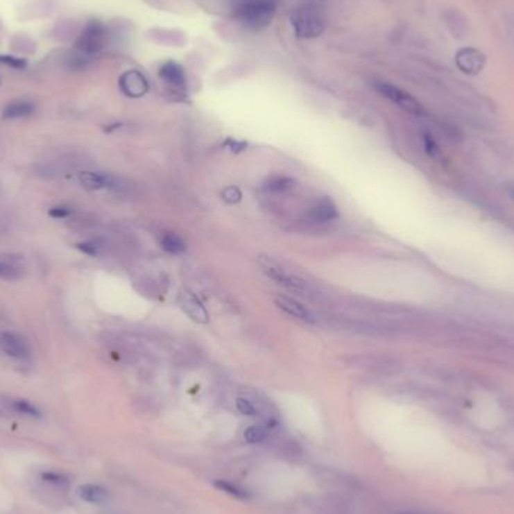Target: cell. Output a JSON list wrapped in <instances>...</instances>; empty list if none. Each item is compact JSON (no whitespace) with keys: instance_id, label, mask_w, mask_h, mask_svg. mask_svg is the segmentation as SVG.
Listing matches in <instances>:
<instances>
[{"instance_id":"e0dca14e","label":"cell","mask_w":514,"mask_h":514,"mask_svg":"<svg viewBox=\"0 0 514 514\" xmlns=\"http://www.w3.org/2000/svg\"><path fill=\"white\" fill-rule=\"evenodd\" d=\"M161 247L164 251L170 252V255H184L187 250L184 239L180 238L179 234L171 233V232H166L164 234H162Z\"/></svg>"},{"instance_id":"9a60e30c","label":"cell","mask_w":514,"mask_h":514,"mask_svg":"<svg viewBox=\"0 0 514 514\" xmlns=\"http://www.w3.org/2000/svg\"><path fill=\"white\" fill-rule=\"evenodd\" d=\"M22 262L23 259L17 256L0 257V277L6 280H17L22 277Z\"/></svg>"},{"instance_id":"2e32d148","label":"cell","mask_w":514,"mask_h":514,"mask_svg":"<svg viewBox=\"0 0 514 514\" xmlns=\"http://www.w3.org/2000/svg\"><path fill=\"white\" fill-rule=\"evenodd\" d=\"M35 112V105L31 101H14L8 104L3 110L5 119H18V117H27Z\"/></svg>"},{"instance_id":"44dd1931","label":"cell","mask_w":514,"mask_h":514,"mask_svg":"<svg viewBox=\"0 0 514 514\" xmlns=\"http://www.w3.org/2000/svg\"><path fill=\"white\" fill-rule=\"evenodd\" d=\"M266 438V430L260 426H250L243 431V439H246L248 444H260L264 442Z\"/></svg>"},{"instance_id":"4316f807","label":"cell","mask_w":514,"mask_h":514,"mask_svg":"<svg viewBox=\"0 0 514 514\" xmlns=\"http://www.w3.org/2000/svg\"><path fill=\"white\" fill-rule=\"evenodd\" d=\"M49 214L53 219H65V216L72 214V209L68 206H54L49 211Z\"/></svg>"},{"instance_id":"83f0119b","label":"cell","mask_w":514,"mask_h":514,"mask_svg":"<svg viewBox=\"0 0 514 514\" xmlns=\"http://www.w3.org/2000/svg\"><path fill=\"white\" fill-rule=\"evenodd\" d=\"M78 248L83 252H86V255H89V256H96L98 255V246L94 242L78 243Z\"/></svg>"},{"instance_id":"d4e9b609","label":"cell","mask_w":514,"mask_h":514,"mask_svg":"<svg viewBox=\"0 0 514 514\" xmlns=\"http://www.w3.org/2000/svg\"><path fill=\"white\" fill-rule=\"evenodd\" d=\"M42 480L47 481L50 484H54V486H59V487H67L68 486V478L65 475L62 474H58V472H42Z\"/></svg>"},{"instance_id":"cb8c5ba5","label":"cell","mask_w":514,"mask_h":514,"mask_svg":"<svg viewBox=\"0 0 514 514\" xmlns=\"http://www.w3.org/2000/svg\"><path fill=\"white\" fill-rule=\"evenodd\" d=\"M237 408L242 415H247V417H255L257 413L256 406L252 404L246 397H238L237 399Z\"/></svg>"},{"instance_id":"5b68a950","label":"cell","mask_w":514,"mask_h":514,"mask_svg":"<svg viewBox=\"0 0 514 514\" xmlns=\"http://www.w3.org/2000/svg\"><path fill=\"white\" fill-rule=\"evenodd\" d=\"M259 265H260L262 271H264V273L271 280H274L277 284L284 286V287L291 289V291H295V292H305L307 291V283L304 282V280H301L300 277L287 274L283 268H280L278 265H275L274 262L269 260L268 257L262 256L259 259Z\"/></svg>"},{"instance_id":"3957f363","label":"cell","mask_w":514,"mask_h":514,"mask_svg":"<svg viewBox=\"0 0 514 514\" xmlns=\"http://www.w3.org/2000/svg\"><path fill=\"white\" fill-rule=\"evenodd\" d=\"M292 26L298 38H316L325 31L323 18L311 8L295 11L292 15Z\"/></svg>"},{"instance_id":"d6986e66","label":"cell","mask_w":514,"mask_h":514,"mask_svg":"<svg viewBox=\"0 0 514 514\" xmlns=\"http://www.w3.org/2000/svg\"><path fill=\"white\" fill-rule=\"evenodd\" d=\"M214 486L219 490H221L224 493H228V495L233 496V498H237V499H241V501L250 499V493L247 490L241 489L239 486L233 484V483H230L228 480H214Z\"/></svg>"},{"instance_id":"277c9868","label":"cell","mask_w":514,"mask_h":514,"mask_svg":"<svg viewBox=\"0 0 514 514\" xmlns=\"http://www.w3.org/2000/svg\"><path fill=\"white\" fill-rule=\"evenodd\" d=\"M375 87L379 94L385 96L386 99H390V101L394 103L395 105L403 108L404 112L412 113V114L424 113V107L421 105V103L417 98L412 96L409 92H406V90L397 87L391 83H385V81H377Z\"/></svg>"},{"instance_id":"8992f818","label":"cell","mask_w":514,"mask_h":514,"mask_svg":"<svg viewBox=\"0 0 514 514\" xmlns=\"http://www.w3.org/2000/svg\"><path fill=\"white\" fill-rule=\"evenodd\" d=\"M456 65L457 68L468 76H478L484 69L487 58L486 54L475 47L460 49L456 53Z\"/></svg>"},{"instance_id":"7c38bea8","label":"cell","mask_w":514,"mask_h":514,"mask_svg":"<svg viewBox=\"0 0 514 514\" xmlns=\"http://www.w3.org/2000/svg\"><path fill=\"white\" fill-rule=\"evenodd\" d=\"M307 216L314 223H327L336 220L339 216V211L336 205L332 203L329 198H322L316 205H313L309 212H307Z\"/></svg>"},{"instance_id":"4fadbf2b","label":"cell","mask_w":514,"mask_h":514,"mask_svg":"<svg viewBox=\"0 0 514 514\" xmlns=\"http://www.w3.org/2000/svg\"><path fill=\"white\" fill-rule=\"evenodd\" d=\"M78 180L81 185H83L86 189H90V191L114 187V180L112 176L95 173V171H83V173H80Z\"/></svg>"},{"instance_id":"484cf974","label":"cell","mask_w":514,"mask_h":514,"mask_svg":"<svg viewBox=\"0 0 514 514\" xmlns=\"http://www.w3.org/2000/svg\"><path fill=\"white\" fill-rule=\"evenodd\" d=\"M0 63H3V65H8V67H12V68H18V69H22L27 65V62L24 59L14 58V56H0Z\"/></svg>"},{"instance_id":"f1b7e54d","label":"cell","mask_w":514,"mask_h":514,"mask_svg":"<svg viewBox=\"0 0 514 514\" xmlns=\"http://www.w3.org/2000/svg\"><path fill=\"white\" fill-rule=\"evenodd\" d=\"M225 146H228L230 151H233V152H241V151H243V149H246L247 148V143H243V142H237V140H228V142H225Z\"/></svg>"},{"instance_id":"ac0fdd59","label":"cell","mask_w":514,"mask_h":514,"mask_svg":"<svg viewBox=\"0 0 514 514\" xmlns=\"http://www.w3.org/2000/svg\"><path fill=\"white\" fill-rule=\"evenodd\" d=\"M295 179L293 178H289V176H274L268 179L264 188L266 189L268 193H275V194H280V193H286L289 191V189H292L295 187Z\"/></svg>"},{"instance_id":"30bf717a","label":"cell","mask_w":514,"mask_h":514,"mask_svg":"<svg viewBox=\"0 0 514 514\" xmlns=\"http://www.w3.org/2000/svg\"><path fill=\"white\" fill-rule=\"evenodd\" d=\"M275 304L278 309H282L284 313H287L292 318L300 319L307 323H314V316L313 313L307 309L305 305H302L300 301L293 300V298H287V296H278L275 300Z\"/></svg>"},{"instance_id":"9c48e42d","label":"cell","mask_w":514,"mask_h":514,"mask_svg":"<svg viewBox=\"0 0 514 514\" xmlns=\"http://www.w3.org/2000/svg\"><path fill=\"white\" fill-rule=\"evenodd\" d=\"M0 349L12 358H26L31 354L27 343L12 332H0Z\"/></svg>"},{"instance_id":"52a82bcc","label":"cell","mask_w":514,"mask_h":514,"mask_svg":"<svg viewBox=\"0 0 514 514\" xmlns=\"http://www.w3.org/2000/svg\"><path fill=\"white\" fill-rule=\"evenodd\" d=\"M119 87L122 92L130 98H142L148 94L149 83L140 71L130 69L123 72L119 78Z\"/></svg>"},{"instance_id":"f546056e","label":"cell","mask_w":514,"mask_h":514,"mask_svg":"<svg viewBox=\"0 0 514 514\" xmlns=\"http://www.w3.org/2000/svg\"><path fill=\"white\" fill-rule=\"evenodd\" d=\"M513 196H514V191H513Z\"/></svg>"},{"instance_id":"8fae6325","label":"cell","mask_w":514,"mask_h":514,"mask_svg":"<svg viewBox=\"0 0 514 514\" xmlns=\"http://www.w3.org/2000/svg\"><path fill=\"white\" fill-rule=\"evenodd\" d=\"M160 77L164 80L169 86H173L175 89H184L187 83L184 68L173 60H167L166 63H162L160 68Z\"/></svg>"},{"instance_id":"7402d4cb","label":"cell","mask_w":514,"mask_h":514,"mask_svg":"<svg viewBox=\"0 0 514 514\" xmlns=\"http://www.w3.org/2000/svg\"><path fill=\"white\" fill-rule=\"evenodd\" d=\"M221 198H223L224 202H228V203L233 205V203L241 202L242 193H241V189L238 187L230 185V187H225L223 189V191H221Z\"/></svg>"},{"instance_id":"ba28073f","label":"cell","mask_w":514,"mask_h":514,"mask_svg":"<svg viewBox=\"0 0 514 514\" xmlns=\"http://www.w3.org/2000/svg\"><path fill=\"white\" fill-rule=\"evenodd\" d=\"M179 302H180V307H182V310L194 322H197V323H207V322H209V314H207L206 309L202 305V302L197 300V296L193 292H189L188 289H185V291L180 292Z\"/></svg>"},{"instance_id":"ffe728a7","label":"cell","mask_w":514,"mask_h":514,"mask_svg":"<svg viewBox=\"0 0 514 514\" xmlns=\"http://www.w3.org/2000/svg\"><path fill=\"white\" fill-rule=\"evenodd\" d=\"M8 404H9V408H11L12 411H15L17 413L26 415V417H32V418H40L41 417L40 409L36 408V406H33L32 403L26 402V400L12 399V400L8 402Z\"/></svg>"},{"instance_id":"7a4b0ae2","label":"cell","mask_w":514,"mask_h":514,"mask_svg":"<svg viewBox=\"0 0 514 514\" xmlns=\"http://www.w3.org/2000/svg\"><path fill=\"white\" fill-rule=\"evenodd\" d=\"M107 41L108 35L105 26L101 22L92 20L86 24L83 32L80 33L76 47L80 53L86 54V56H94V54L105 49Z\"/></svg>"},{"instance_id":"603a6c76","label":"cell","mask_w":514,"mask_h":514,"mask_svg":"<svg viewBox=\"0 0 514 514\" xmlns=\"http://www.w3.org/2000/svg\"><path fill=\"white\" fill-rule=\"evenodd\" d=\"M422 142H424V149H426V152H427V155H429V157H431V158L439 157L440 151H439L438 143L435 142V139H433L429 132H424V135H422Z\"/></svg>"},{"instance_id":"5bb4252c","label":"cell","mask_w":514,"mask_h":514,"mask_svg":"<svg viewBox=\"0 0 514 514\" xmlns=\"http://www.w3.org/2000/svg\"><path fill=\"white\" fill-rule=\"evenodd\" d=\"M80 499L89 504H104L108 499V492L98 484H81L77 489Z\"/></svg>"},{"instance_id":"6da1fadb","label":"cell","mask_w":514,"mask_h":514,"mask_svg":"<svg viewBox=\"0 0 514 514\" xmlns=\"http://www.w3.org/2000/svg\"><path fill=\"white\" fill-rule=\"evenodd\" d=\"M234 15L251 31L266 27L275 15L274 0H238L234 3Z\"/></svg>"}]
</instances>
